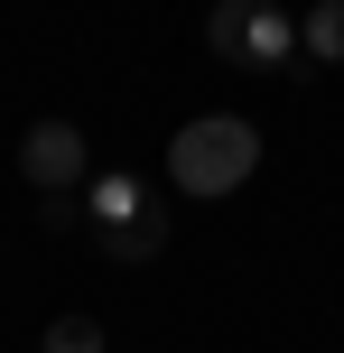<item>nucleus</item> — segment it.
Here are the masks:
<instances>
[{"label":"nucleus","instance_id":"obj_5","mask_svg":"<svg viewBox=\"0 0 344 353\" xmlns=\"http://www.w3.org/2000/svg\"><path fill=\"white\" fill-rule=\"evenodd\" d=\"M298 47L326 56V65H344V0H316V10L298 19Z\"/></svg>","mask_w":344,"mask_h":353},{"label":"nucleus","instance_id":"obj_6","mask_svg":"<svg viewBox=\"0 0 344 353\" xmlns=\"http://www.w3.org/2000/svg\"><path fill=\"white\" fill-rule=\"evenodd\" d=\"M47 353H103V325H93V316H56L47 325Z\"/></svg>","mask_w":344,"mask_h":353},{"label":"nucleus","instance_id":"obj_7","mask_svg":"<svg viewBox=\"0 0 344 353\" xmlns=\"http://www.w3.org/2000/svg\"><path fill=\"white\" fill-rule=\"evenodd\" d=\"M37 214H47V232H74V223H84V205H74V195H47Z\"/></svg>","mask_w":344,"mask_h":353},{"label":"nucleus","instance_id":"obj_4","mask_svg":"<svg viewBox=\"0 0 344 353\" xmlns=\"http://www.w3.org/2000/svg\"><path fill=\"white\" fill-rule=\"evenodd\" d=\"M19 176H28L37 195H74V186H93L84 130H74V121H28V130H19Z\"/></svg>","mask_w":344,"mask_h":353},{"label":"nucleus","instance_id":"obj_3","mask_svg":"<svg viewBox=\"0 0 344 353\" xmlns=\"http://www.w3.org/2000/svg\"><path fill=\"white\" fill-rule=\"evenodd\" d=\"M205 37H214L223 65H252V74H270V65H289V56H298V19L279 10V0H214Z\"/></svg>","mask_w":344,"mask_h":353},{"label":"nucleus","instance_id":"obj_2","mask_svg":"<svg viewBox=\"0 0 344 353\" xmlns=\"http://www.w3.org/2000/svg\"><path fill=\"white\" fill-rule=\"evenodd\" d=\"M84 223H93V242H103L112 261H130V270L168 251V205H159L130 168H103V176L84 186Z\"/></svg>","mask_w":344,"mask_h":353},{"label":"nucleus","instance_id":"obj_1","mask_svg":"<svg viewBox=\"0 0 344 353\" xmlns=\"http://www.w3.org/2000/svg\"><path fill=\"white\" fill-rule=\"evenodd\" d=\"M252 168H261V130L242 121V112H196V121H177V140H168V176H177V195H196V205L233 195Z\"/></svg>","mask_w":344,"mask_h":353}]
</instances>
